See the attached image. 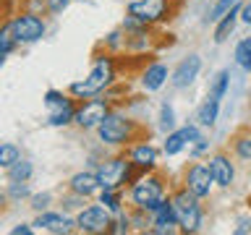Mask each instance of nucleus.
I'll return each mask as SVG.
<instances>
[{
    "label": "nucleus",
    "instance_id": "obj_1",
    "mask_svg": "<svg viewBox=\"0 0 251 235\" xmlns=\"http://www.w3.org/2000/svg\"><path fill=\"white\" fill-rule=\"evenodd\" d=\"M118 81V60L113 52L107 50H97L94 52V63L89 68V73L84 78H78V81L68 84V94L78 102L89 99V97H100V94H105L110 86Z\"/></svg>",
    "mask_w": 251,
    "mask_h": 235
},
{
    "label": "nucleus",
    "instance_id": "obj_39",
    "mask_svg": "<svg viewBox=\"0 0 251 235\" xmlns=\"http://www.w3.org/2000/svg\"><path fill=\"white\" fill-rule=\"evenodd\" d=\"M68 97V89L63 92V89H47L45 94H42V105H45V110L47 107H52V105H58V102H63Z\"/></svg>",
    "mask_w": 251,
    "mask_h": 235
},
{
    "label": "nucleus",
    "instance_id": "obj_8",
    "mask_svg": "<svg viewBox=\"0 0 251 235\" xmlns=\"http://www.w3.org/2000/svg\"><path fill=\"white\" fill-rule=\"evenodd\" d=\"M31 222H34L37 233H50V235L76 233V214H68V212L60 209V207H50L45 212H37Z\"/></svg>",
    "mask_w": 251,
    "mask_h": 235
},
{
    "label": "nucleus",
    "instance_id": "obj_6",
    "mask_svg": "<svg viewBox=\"0 0 251 235\" xmlns=\"http://www.w3.org/2000/svg\"><path fill=\"white\" fill-rule=\"evenodd\" d=\"M11 29L19 47H31L37 42H42L47 37V21L42 13L29 11V8H21L11 16Z\"/></svg>",
    "mask_w": 251,
    "mask_h": 235
},
{
    "label": "nucleus",
    "instance_id": "obj_24",
    "mask_svg": "<svg viewBox=\"0 0 251 235\" xmlns=\"http://www.w3.org/2000/svg\"><path fill=\"white\" fill-rule=\"evenodd\" d=\"M230 149H233V157H235V160L251 164V128L235 133L233 141H230Z\"/></svg>",
    "mask_w": 251,
    "mask_h": 235
},
{
    "label": "nucleus",
    "instance_id": "obj_41",
    "mask_svg": "<svg viewBox=\"0 0 251 235\" xmlns=\"http://www.w3.org/2000/svg\"><path fill=\"white\" fill-rule=\"evenodd\" d=\"M11 235H37V227L34 222H19L11 227Z\"/></svg>",
    "mask_w": 251,
    "mask_h": 235
},
{
    "label": "nucleus",
    "instance_id": "obj_44",
    "mask_svg": "<svg viewBox=\"0 0 251 235\" xmlns=\"http://www.w3.org/2000/svg\"><path fill=\"white\" fill-rule=\"evenodd\" d=\"M5 66V55H0V68H3Z\"/></svg>",
    "mask_w": 251,
    "mask_h": 235
},
{
    "label": "nucleus",
    "instance_id": "obj_13",
    "mask_svg": "<svg viewBox=\"0 0 251 235\" xmlns=\"http://www.w3.org/2000/svg\"><path fill=\"white\" fill-rule=\"evenodd\" d=\"M201 55L199 52H188L180 58V63L170 70V86L173 89H188L201 73Z\"/></svg>",
    "mask_w": 251,
    "mask_h": 235
},
{
    "label": "nucleus",
    "instance_id": "obj_11",
    "mask_svg": "<svg viewBox=\"0 0 251 235\" xmlns=\"http://www.w3.org/2000/svg\"><path fill=\"white\" fill-rule=\"evenodd\" d=\"M110 222H113V214H110L100 201L86 204L81 212H76V233L102 235V233L110 230Z\"/></svg>",
    "mask_w": 251,
    "mask_h": 235
},
{
    "label": "nucleus",
    "instance_id": "obj_15",
    "mask_svg": "<svg viewBox=\"0 0 251 235\" xmlns=\"http://www.w3.org/2000/svg\"><path fill=\"white\" fill-rule=\"evenodd\" d=\"M168 81H170V68L165 66L162 60H152L139 70V86H141V92H147V94L160 92Z\"/></svg>",
    "mask_w": 251,
    "mask_h": 235
},
{
    "label": "nucleus",
    "instance_id": "obj_25",
    "mask_svg": "<svg viewBox=\"0 0 251 235\" xmlns=\"http://www.w3.org/2000/svg\"><path fill=\"white\" fill-rule=\"evenodd\" d=\"M34 178V162L29 160V157H21L19 162H13L11 167L5 170V180H29Z\"/></svg>",
    "mask_w": 251,
    "mask_h": 235
},
{
    "label": "nucleus",
    "instance_id": "obj_7",
    "mask_svg": "<svg viewBox=\"0 0 251 235\" xmlns=\"http://www.w3.org/2000/svg\"><path fill=\"white\" fill-rule=\"evenodd\" d=\"M176 3L173 0H131L126 13L133 16L136 21L147 24V26H160V24L173 19V11H176Z\"/></svg>",
    "mask_w": 251,
    "mask_h": 235
},
{
    "label": "nucleus",
    "instance_id": "obj_30",
    "mask_svg": "<svg viewBox=\"0 0 251 235\" xmlns=\"http://www.w3.org/2000/svg\"><path fill=\"white\" fill-rule=\"evenodd\" d=\"M86 204H89V199H84V196H78V193H74V191H68V188H66V193H60V196H58V207H60V209H66L68 214H76V212H81Z\"/></svg>",
    "mask_w": 251,
    "mask_h": 235
},
{
    "label": "nucleus",
    "instance_id": "obj_22",
    "mask_svg": "<svg viewBox=\"0 0 251 235\" xmlns=\"http://www.w3.org/2000/svg\"><path fill=\"white\" fill-rule=\"evenodd\" d=\"M186 149H188V141L183 136V131H180V125L173 128L170 133H165V141H162V154L165 157H178L180 152H186Z\"/></svg>",
    "mask_w": 251,
    "mask_h": 235
},
{
    "label": "nucleus",
    "instance_id": "obj_14",
    "mask_svg": "<svg viewBox=\"0 0 251 235\" xmlns=\"http://www.w3.org/2000/svg\"><path fill=\"white\" fill-rule=\"evenodd\" d=\"M207 164L212 170L217 188H233L235 186V162L227 152H212L207 157Z\"/></svg>",
    "mask_w": 251,
    "mask_h": 235
},
{
    "label": "nucleus",
    "instance_id": "obj_20",
    "mask_svg": "<svg viewBox=\"0 0 251 235\" xmlns=\"http://www.w3.org/2000/svg\"><path fill=\"white\" fill-rule=\"evenodd\" d=\"M220 107H223V99H217V97H212V94H207V99H204L201 105L196 107V115H194V120L199 123L204 131L215 128V125H217V120H220Z\"/></svg>",
    "mask_w": 251,
    "mask_h": 235
},
{
    "label": "nucleus",
    "instance_id": "obj_18",
    "mask_svg": "<svg viewBox=\"0 0 251 235\" xmlns=\"http://www.w3.org/2000/svg\"><path fill=\"white\" fill-rule=\"evenodd\" d=\"M152 219H154L152 235H173V233H180V227H178V214H176V207H173L170 196L152 212Z\"/></svg>",
    "mask_w": 251,
    "mask_h": 235
},
{
    "label": "nucleus",
    "instance_id": "obj_31",
    "mask_svg": "<svg viewBox=\"0 0 251 235\" xmlns=\"http://www.w3.org/2000/svg\"><path fill=\"white\" fill-rule=\"evenodd\" d=\"M21 146L13 141H0V170H8L13 162L21 160Z\"/></svg>",
    "mask_w": 251,
    "mask_h": 235
},
{
    "label": "nucleus",
    "instance_id": "obj_29",
    "mask_svg": "<svg viewBox=\"0 0 251 235\" xmlns=\"http://www.w3.org/2000/svg\"><path fill=\"white\" fill-rule=\"evenodd\" d=\"M19 50V42H16V37H13V29H11V19H5V21H0V55H11Z\"/></svg>",
    "mask_w": 251,
    "mask_h": 235
},
{
    "label": "nucleus",
    "instance_id": "obj_10",
    "mask_svg": "<svg viewBox=\"0 0 251 235\" xmlns=\"http://www.w3.org/2000/svg\"><path fill=\"white\" fill-rule=\"evenodd\" d=\"M110 107H113V102H110L105 94L78 102L74 125H76V128H81V131H97V125L105 120V115L110 113Z\"/></svg>",
    "mask_w": 251,
    "mask_h": 235
},
{
    "label": "nucleus",
    "instance_id": "obj_43",
    "mask_svg": "<svg viewBox=\"0 0 251 235\" xmlns=\"http://www.w3.org/2000/svg\"><path fill=\"white\" fill-rule=\"evenodd\" d=\"M11 207V201H8V193H5V188H0V214Z\"/></svg>",
    "mask_w": 251,
    "mask_h": 235
},
{
    "label": "nucleus",
    "instance_id": "obj_12",
    "mask_svg": "<svg viewBox=\"0 0 251 235\" xmlns=\"http://www.w3.org/2000/svg\"><path fill=\"white\" fill-rule=\"evenodd\" d=\"M123 152H126V157H128V162L139 172H152V170L160 167V152H162V149H157L152 141H149V136L147 139L144 136L136 139L133 144L126 146Z\"/></svg>",
    "mask_w": 251,
    "mask_h": 235
},
{
    "label": "nucleus",
    "instance_id": "obj_38",
    "mask_svg": "<svg viewBox=\"0 0 251 235\" xmlns=\"http://www.w3.org/2000/svg\"><path fill=\"white\" fill-rule=\"evenodd\" d=\"M74 3V0H45V13L47 16H60L63 11H68V5Z\"/></svg>",
    "mask_w": 251,
    "mask_h": 235
},
{
    "label": "nucleus",
    "instance_id": "obj_40",
    "mask_svg": "<svg viewBox=\"0 0 251 235\" xmlns=\"http://www.w3.org/2000/svg\"><path fill=\"white\" fill-rule=\"evenodd\" d=\"M235 235H251V214H241L235 219V227H233Z\"/></svg>",
    "mask_w": 251,
    "mask_h": 235
},
{
    "label": "nucleus",
    "instance_id": "obj_16",
    "mask_svg": "<svg viewBox=\"0 0 251 235\" xmlns=\"http://www.w3.org/2000/svg\"><path fill=\"white\" fill-rule=\"evenodd\" d=\"M76 107H78V99H74L68 94L63 102L58 105L47 107V115H45V123L50 125V128H71L76 120Z\"/></svg>",
    "mask_w": 251,
    "mask_h": 235
},
{
    "label": "nucleus",
    "instance_id": "obj_33",
    "mask_svg": "<svg viewBox=\"0 0 251 235\" xmlns=\"http://www.w3.org/2000/svg\"><path fill=\"white\" fill-rule=\"evenodd\" d=\"M55 204H58V199H55L50 191H34V193H31V199L26 201V207L37 214V212H45V209L55 207Z\"/></svg>",
    "mask_w": 251,
    "mask_h": 235
},
{
    "label": "nucleus",
    "instance_id": "obj_4",
    "mask_svg": "<svg viewBox=\"0 0 251 235\" xmlns=\"http://www.w3.org/2000/svg\"><path fill=\"white\" fill-rule=\"evenodd\" d=\"M170 201H173V207H176L180 233H186V235L199 233L204 227V204H201L199 196L191 193L183 183H180L170 191Z\"/></svg>",
    "mask_w": 251,
    "mask_h": 235
},
{
    "label": "nucleus",
    "instance_id": "obj_5",
    "mask_svg": "<svg viewBox=\"0 0 251 235\" xmlns=\"http://www.w3.org/2000/svg\"><path fill=\"white\" fill-rule=\"evenodd\" d=\"M94 170H97V175H100L102 188H128L133 180L141 175V172L128 162L126 152H123V154H115V157H105V160H100L97 164H94Z\"/></svg>",
    "mask_w": 251,
    "mask_h": 235
},
{
    "label": "nucleus",
    "instance_id": "obj_17",
    "mask_svg": "<svg viewBox=\"0 0 251 235\" xmlns=\"http://www.w3.org/2000/svg\"><path fill=\"white\" fill-rule=\"evenodd\" d=\"M66 188L78 193V196H84V199H94L102 191V183H100L97 170H78L66 180Z\"/></svg>",
    "mask_w": 251,
    "mask_h": 235
},
{
    "label": "nucleus",
    "instance_id": "obj_23",
    "mask_svg": "<svg viewBox=\"0 0 251 235\" xmlns=\"http://www.w3.org/2000/svg\"><path fill=\"white\" fill-rule=\"evenodd\" d=\"M5 193H8L11 207H16V204H26L34 191H31V186L26 183V180H8V183H5Z\"/></svg>",
    "mask_w": 251,
    "mask_h": 235
},
{
    "label": "nucleus",
    "instance_id": "obj_19",
    "mask_svg": "<svg viewBox=\"0 0 251 235\" xmlns=\"http://www.w3.org/2000/svg\"><path fill=\"white\" fill-rule=\"evenodd\" d=\"M241 3H243V0H241ZM241 3L233 5L230 11L223 13L215 21V29H212V39H215V45H223V42H227V39L235 34V26L241 24Z\"/></svg>",
    "mask_w": 251,
    "mask_h": 235
},
{
    "label": "nucleus",
    "instance_id": "obj_42",
    "mask_svg": "<svg viewBox=\"0 0 251 235\" xmlns=\"http://www.w3.org/2000/svg\"><path fill=\"white\" fill-rule=\"evenodd\" d=\"M241 24L243 26H251V0H243L241 3Z\"/></svg>",
    "mask_w": 251,
    "mask_h": 235
},
{
    "label": "nucleus",
    "instance_id": "obj_3",
    "mask_svg": "<svg viewBox=\"0 0 251 235\" xmlns=\"http://www.w3.org/2000/svg\"><path fill=\"white\" fill-rule=\"evenodd\" d=\"M126 196H128V207L154 212L170 196V191H168V183H165L162 172L152 170V172H141V175L126 188Z\"/></svg>",
    "mask_w": 251,
    "mask_h": 235
},
{
    "label": "nucleus",
    "instance_id": "obj_35",
    "mask_svg": "<svg viewBox=\"0 0 251 235\" xmlns=\"http://www.w3.org/2000/svg\"><path fill=\"white\" fill-rule=\"evenodd\" d=\"M126 233H133L131 219H128V209L113 217V222H110V230H107V235H126Z\"/></svg>",
    "mask_w": 251,
    "mask_h": 235
},
{
    "label": "nucleus",
    "instance_id": "obj_32",
    "mask_svg": "<svg viewBox=\"0 0 251 235\" xmlns=\"http://www.w3.org/2000/svg\"><path fill=\"white\" fill-rule=\"evenodd\" d=\"M227 89H230V70L223 68V70H217L215 78L209 81V92H207V94H212V97H217V99H223L225 94H227Z\"/></svg>",
    "mask_w": 251,
    "mask_h": 235
},
{
    "label": "nucleus",
    "instance_id": "obj_9",
    "mask_svg": "<svg viewBox=\"0 0 251 235\" xmlns=\"http://www.w3.org/2000/svg\"><path fill=\"white\" fill-rule=\"evenodd\" d=\"M180 183H183L191 193H196L199 199H209L212 191H215V178H212V170L207 160H191V164H186L183 170V178H180Z\"/></svg>",
    "mask_w": 251,
    "mask_h": 235
},
{
    "label": "nucleus",
    "instance_id": "obj_36",
    "mask_svg": "<svg viewBox=\"0 0 251 235\" xmlns=\"http://www.w3.org/2000/svg\"><path fill=\"white\" fill-rule=\"evenodd\" d=\"M238 3H241V0H212L209 13H207V21H209V24H215V21L220 19V16L227 13L233 5H238Z\"/></svg>",
    "mask_w": 251,
    "mask_h": 235
},
{
    "label": "nucleus",
    "instance_id": "obj_46",
    "mask_svg": "<svg viewBox=\"0 0 251 235\" xmlns=\"http://www.w3.org/2000/svg\"><path fill=\"white\" fill-rule=\"evenodd\" d=\"M3 175H5V170H0V183H3Z\"/></svg>",
    "mask_w": 251,
    "mask_h": 235
},
{
    "label": "nucleus",
    "instance_id": "obj_45",
    "mask_svg": "<svg viewBox=\"0 0 251 235\" xmlns=\"http://www.w3.org/2000/svg\"><path fill=\"white\" fill-rule=\"evenodd\" d=\"M173 3H176V5H183V3H186V0H173Z\"/></svg>",
    "mask_w": 251,
    "mask_h": 235
},
{
    "label": "nucleus",
    "instance_id": "obj_28",
    "mask_svg": "<svg viewBox=\"0 0 251 235\" xmlns=\"http://www.w3.org/2000/svg\"><path fill=\"white\" fill-rule=\"evenodd\" d=\"M157 128L165 133H170L173 128H178V118H176V107L170 102H162L160 105V113H157Z\"/></svg>",
    "mask_w": 251,
    "mask_h": 235
},
{
    "label": "nucleus",
    "instance_id": "obj_37",
    "mask_svg": "<svg viewBox=\"0 0 251 235\" xmlns=\"http://www.w3.org/2000/svg\"><path fill=\"white\" fill-rule=\"evenodd\" d=\"M188 157H191V160H204V157H209V141H207V136L199 139V141H194V144L188 146Z\"/></svg>",
    "mask_w": 251,
    "mask_h": 235
},
{
    "label": "nucleus",
    "instance_id": "obj_34",
    "mask_svg": "<svg viewBox=\"0 0 251 235\" xmlns=\"http://www.w3.org/2000/svg\"><path fill=\"white\" fill-rule=\"evenodd\" d=\"M102 50H107V52H121V50H126V37H123V29L121 26H118V29H113V31H110V34L105 37V39H102Z\"/></svg>",
    "mask_w": 251,
    "mask_h": 235
},
{
    "label": "nucleus",
    "instance_id": "obj_2",
    "mask_svg": "<svg viewBox=\"0 0 251 235\" xmlns=\"http://www.w3.org/2000/svg\"><path fill=\"white\" fill-rule=\"evenodd\" d=\"M97 139L102 146H113V149H126L133 144L136 139L144 136V125L139 120H133L131 115H126L123 110L110 107V113L105 115V120L97 125Z\"/></svg>",
    "mask_w": 251,
    "mask_h": 235
},
{
    "label": "nucleus",
    "instance_id": "obj_27",
    "mask_svg": "<svg viewBox=\"0 0 251 235\" xmlns=\"http://www.w3.org/2000/svg\"><path fill=\"white\" fill-rule=\"evenodd\" d=\"M233 60H235V66H238L241 70L251 73V37H243V39H238V42H235Z\"/></svg>",
    "mask_w": 251,
    "mask_h": 235
},
{
    "label": "nucleus",
    "instance_id": "obj_21",
    "mask_svg": "<svg viewBox=\"0 0 251 235\" xmlns=\"http://www.w3.org/2000/svg\"><path fill=\"white\" fill-rule=\"evenodd\" d=\"M97 201H100L113 217L128 209V207H126V188H102V191L97 193Z\"/></svg>",
    "mask_w": 251,
    "mask_h": 235
},
{
    "label": "nucleus",
    "instance_id": "obj_26",
    "mask_svg": "<svg viewBox=\"0 0 251 235\" xmlns=\"http://www.w3.org/2000/svg\"><path fill=\"white\" fill-rule=\"evenodd\" d=\"M128 219H131V227L133 233H152V212L147 209H139V207H128Z\"/></svg>",
    "mask_w": 251,
    "mask_h": 235
}]
</instances>
